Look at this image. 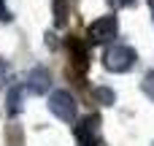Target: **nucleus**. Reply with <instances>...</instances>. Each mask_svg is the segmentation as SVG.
Instances as JSON below:
<instances>
[{"label": "nucleus", "mask_w": 154, "mask_h": 146, "mask_svg": "<svg viewBox=\"0 0 154 146\" xmlns=\"http://www.w3.org/2000/svg\"><path fill=\"white\" fill-rule=\"evenodd\" d=\"M143 92H146V95L154 100V73H149V76L143 79Z\"/></svg>", "instance_id": "9d476101"}, {"label": "nucleus", "mask_w": 154, "mask_h": 146, "mask_svg": "<svg viewBox=\"0 0 154 146\" xmlns=\"http://www.w3.org/2000/svg\"><path fill=\"white\" fill-rule=\"evenodd\" d=\"M49 111L62 122H76V98L68 89H54L49 95Z\"/></svg>", "instance_id": "f03ea898"}, {"label": "nucleus", "mask_w": 154, "mask_h": 146, "mask_svg": "<svg viewBox=\"0 0 154 146\" xmlns=\"http://www.w3.org/2000/svg\"><path fill=\"white\" fill-rule=\"evenodd\" d=\"M54 24L57 27H62L65 22H68V5H65V0H54Z\"/></svg>", "instance_id": "6e6552de"}, {"label": "nucleus", "mask_w": 154, "mask_h": 146, "mask_svg": "<svg viewBox=\"0 0 154 146\" xmlns=\"http://www.w3.org/2000/svg\"><path fill=\"white\" fill-rule=\"evenodd\" d=\"M116 30H119L116 16H114V14H106V16H97V19L89 24L87 35H89L92 43H111V41L116 38Z\"/></svg>", "instance_id": "7ed1b4c3"}, {"label": "nucleus", "mask_w": 154, "mask_h": 146, "mask_svg": "<svg viewBox=\"0 0 154 146\" xmlns=\"http://www.w3.org/2000/svg\"><path fill=\"white\" fill-rule=\"evenodd\" d=\"M97 125H100V119L97 116H87L84 122H79L76 125V144L79 146H97Z\"/></svg>", "instance_id": "20e7f679"}, {"label": "nucleus", "mask_w": 154, "mask_h": 146, "mask_svg": "<svg viewBox=\"0 0 154 146\" xmlns=\"http://www.w3.org/2000/svg\"><path fill=\"white\" fill-rule=\"evenodd\" d=\"M152 146H154V144H152Z\"/></svg>", "instance_id": "4468645a"}, {"label": "nucleus", "mask_w": 154, "mask_h": 146, "mask_svg": "<svg viewBox=\"0 0 154 146\" xmlns=\"http://www.w3.org/2000/svg\"><path fill=\"white\" fill-rule=\"evenodd\" d=\"M95 98H97L103 106H111V103H114V92L106 89V87H97V89H95Z\"/></svg>", "instance_id": "1a4fd4ad"}, {"label": "nucleus", "mask_w": 154, "mask_h": 146, "mask_svg": "<svg viewBox=\"0 0 154 146\" xmlns=\"http://www.w3.org/2000/svg\"><path fill=\"white\" fill-rule=\"evenodd\" d=\"M135 51L130 49V46H125V43H114V46H108L106 49V54H103V65H106V70H111V73H127L133 65H135Z\"/></svg>", "instance_id": "f257e3e1"}, {"label": "nucleus", "mask_w": 154, "mask_h": 146, "mask_svg": "<svg viewBox=\"0 0 154 146\" xmlns=\"http://www.w3.org/2000/svg\"><path fill=\"white\" fill-rule=\"evenodd\" d=\"M149 5H152V8H154V0H149Z\"/></svg>", "instance_id": "ddd939ff"}, {"label": "nucleus", "mask_w": 154, "mask_h": 146, "mask_svg": "<svg viewBox=\"0 0 154 146\" xmlns=\"http://www.w3.org/2000/svg\"><path fill=\"white\" fill-rule=\"evenodd\" d=\"M49 87H51V73H49L43 65H35V68L30 70V76H27V89H30L32 95H46Z\"/></svg>", "instance_id": "39448f33"}, {"label": "nucleus", "mask_w": 154, "mask_h": 146, "mask_svg": "<svg viewBox=\"0 0 154 146\" xmlns=\"http://www.w3.org/2000/svg\"><path fill=\"white\" fill-rule=\"evenodd\" d=\"M22 100H24V89L14 84L11 92H8V98H5V111H8V116H16V114L22 111Z\"/></svg>", "instance_id": "0eeeda50"}, {"label": "nucleus", "mask_w": 154, "mask_h": 146, "mask_svg": "<svg viewBox=\"0 0 154 146\" xmlns=\"http://www.w3.org/2000/svg\"><path fill=\"white\" fill-rule=\"evenodd\" d=\"M68 51H70V62L79 68V73H84L87 70V46L73 35V38H68Z\"/></svg>", "instance_id": "423d86ee"}, {"label": "nucleus", "mask_w": 154, "mask_h": 146, "mask_svg": "<svg viewBox=\"0 0 154 146\" xmlns=\"http://www.w3.org/2000/svg\"><path fill=\"white\" fill-rule=\"evenodd\" d=\"M111 3H114V5H119V8H122V5H130V3H135V0H111Z\"/></svg>", "instance_id": "f8f14e48"}, {"label": "nucleus", "mask_w": 154, "mask_h": 146, "mask_svg": "<svg viewBox=\"0 0 154 146\" xmlns=\"http://www.w3.org/2000/svg\"><path fill=\"white\" fill-rule=\"evenodd\" d=\"M14 16H11V11H8V5H5V0H0V22H11Z\"/></svg>", "instance_id": "9b49d317"}]
</instances>
